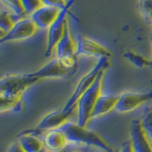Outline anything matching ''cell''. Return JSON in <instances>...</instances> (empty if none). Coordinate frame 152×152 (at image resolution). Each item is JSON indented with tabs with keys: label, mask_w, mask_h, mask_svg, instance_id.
<instances>
[{
	"label": "cell",
	"mask_w": 152,
	"mask_h": 152,
	"mask_svg": "<svg viewBox=\"0 0 152 152\" xmlns=\"http://www.w3.org/2000/svg\"><path fill=\"white\" fill-rule=\"evenodd\" d=\"M60 129L66 134L70 144L85 145L96 147L99 150L115 152V150L96 132L88 130L86 126H81L77 123L68 122L63 126H61Z\"/></svg>",
	"instance_id": "obj_1"
},
{
	"label": "cell",
	"mask_w": 152,
	"mask_h": 152,
	"mask_svg": "<svg viewBox=\"0 0 152 152\" xmlns=\"http://www.w3.org/2000/svg\"><path fill=\"white\" fill-rule=\"evenodd\" d=\"M102 72L98 76L96 81L91 85L87 91H85L79 98L76 104L77 110V124L81 126H86L88 122L91 119L93 109L98 98L102 95V85H103Z\"/></svg>",
	"instance_id": "obj_2"
},
{
	"label": "cell",
	"mask_w": 152,
	"mask_h": 152,
	"mask_svg": "<svg viewBox=\"0 0 152 152\" xmlns=\"http://www.w3.org/2000/svg\"><path fill=\"white\" fill-rule=\"evenodd\" d=\"M78 66L77 56H69L64 58H56L50 61L35 72H31V76L38 80L43 78H61L68 77L73 74Z\"/></svg>",
	"instance_id": "obj_3"
},
{
	"label": "cell",
	"mask_w": 152,
	"mask_h": 152,
	"mask_svg": "<svg viewBox=\"0 0 152 152\" xmlns=\"http://www.w3.org/2000/svg\"><path fill=\"white\" fill-rule=\"evenodd\" d=\"M108 66H109V58L104 57V58L98 60V62L95 64L93 68L90 69L88 73H86L83 77L80 79L78 84L76 85L71 96L68 99V101L65 104V106L63 107L64 110L69 111L76 108V104H77L81 95L85 91H87V90L91 87V85L96 81L98 76L102 72H104V71L108 68Z\"/></svg>",
	"instance_id": "obj_4"
},
{
	"label": "cell",
	"mask_w": 152,
	"mask_h": 152,
	"mask_svg": "<svg viewBox=\"0 0 152 152\" xmlns=\"http://www.w3.org/2000/svg\"><path fill=\"white\" fill-rule=\"evenodd\" d=\"M37 81L39 80L31 76V73L4 76L0 81V95L23 96L24 92Z\"/></svg>",
	"instance_id": "obj_5"
},
{
	"label": "cell",
	"mask_w": 152,
	"mask_h": 152,
	"mask_svg": "<svg viewBox=\"0 0 152 152\" xmlns=\"http://www.w3.org/2000/svg\"><path fill=\"white\" fill-rule=\"evenodd\" d=\"M73 2V0H69L66 7L61 10L58 17L47 30V47L45 51L46 56H50L52 53V51L55 50L57 44L61 40V38L63 37L66 28L69 25L68 16Z\"/></svg>",
	"instance_id": "obj_6"
},
{
	"label": "cell",
	"mask_w": 152,
	"mask_h": 152,
	"mask_svg": "<svg viewBox=\"0 0 152 152\" xmlns=\"http://www.w3.org/2000/svg\"><path fill=\"white\" fill-rule=\"evenodd\" d=\"M75 109L69 110V111H66L62 108L60 110L50 112L49 114H47V115L42 119L41 122L38 124L36 127L32 128V129L24 130L21 133L38 135L43 132H48L53 129H59L61 126H63L66 123L69 122V119L72 115V113Z\"/></svg>",
	"instance_id": "obj_7"
},
{
	"label": "cell",
	"mask_w": 152,
	"mask_h": 152,
	"mask_svg": "<svg viewBox=\"0 0 152 152\" xmlns=\"http://www.w3.org/2000/svg\"><path fill=\"white\" fill-rule=\"evenodd\" d=\"M152 100V90L148 92H124L118 98L115 110L119 113H127Z\"/></svg>",
	"instance_id": "obj_8"
},
{
	"label": "cell",
	"mask_w": 152,
	"mask_h": 152,
	"mask_svg": "<svg viewBox=\"0 0 152 152\" xmlns=\"http://www.w3.org/2000/svg\"><path fill=\"white\" fill-rule=\"evenodd\" d=\"M38 30L37 26L31 20V17H24L15 23V25L6 35L1 37L0 42L19 41L31 38L36 33Z\"/></svg>",
	"instance_id": "obj_9"
},
{
	"label": "cell",
	"mask_w": 152,
	"mask_h": 152,
	"mask_svg": "<svg viewBox=\"0 0 152 152\" xmlns=\"http://www.w3.org/2000/svg\"><path fill=\"white\" fill-rule=\"evenodd\" d=\"M77 42V50H76V54L77 55H87V56H93L101 59L104 57L109 58L111 56V52L109 51L107 48H104L98 42L90 39L86 36H78L76 38Z\"/></svg>",
	"instance_id": "obj_10"
},
{
	"label": "cell",
	"mask_w": 152,
	"mask_h": 152,
	"mask_svg": "<svg viewBox=\"0 0 152 152\" xmlns=\"http://www.w3.org/2000/svg\"><path fill=\"white\" fill-rule=\"evenodd\" d=\"M129 141L134 152H152V142L146 135L141 120L132 121Z\"/></svg>",
	"instance_id": "obj_11"
},
{
	"label": "cell",
	"mask_w": 152,
	"mask_h": 152,
	"mask_svg": "<svg viewBox=\"0 0 152 152\" xmlns=\"http://www.w3.org/2000/svg\"><path fill=\"white\" fill-rule=\"evenodd\" d=\"M60 12V9L43 5L35 12H33L30 17L38 28H47L48 30L51 24L55 21V19L58 17Z\"/></svg>",
	"instance_id": "obj_12"
},
{
	"label": "cell",
	"mask_w": 152,
	"mask_h": 152,
	"mask_svg": "<svg viewBox=\"0 0 152 152\" xmlns=\"http://www.w3.org/2000/svg\"><path fill=\"white\" fill-rule=\"evenodd\" d=\"M42 140L45 149L49 152H57L69 145L68 138L60 128L46 132Z\"/></svg>",
	"instance_id": "obj_13"
},
{
	"label": "cell",
	"mask_w": 152,
	"mask_h": 152,
	"mask_svg": "<svg viewBox=\"0 0 152 152\" xmlns=\"http://www.w3.org/2000/svg\"><path fill=\"white\" fill-rule=\"evenodd\" d=\"M77 50V42L76 39L71 34L69 26L68 25L66 28V31L63 37L57 44L55 48L56 57L57 58H64L69 56H77L76 54Z\"/></svg>",
	"instance_id": "obj_14"
},
{
	"label": "cell",
	"mask_w": 152,
	"mask_h": 152,
	"mask_svg": "<svg viewBox=\"0 0 152 152\" xmlns=\"http://www.w3.org/2000/svg\"><path fill=\"white\" fill-rule=\"evenodd\" d=\"M118 98L119 96L102 94L97 100L91 117L95 118V117L103 116L112 111L113 109L115 110L117 103H118Z\"/></svg>",
	"instance_id": "obj_15"
},
{
	"label": "cell",
	"mask_w": 152,
	"mask_h": 152,
	"mask_svg": "<svg viewBox=\"0 0 152 152\" xmlns=\"http://www.w3.org/2000/svg\"><path fill=\"white\" fill-rule=\"evenodd\" d=\"M17 141L26 152H39L45 148L43 140L37 135L20 133Z\"/></svg>",
	"instance_id": "obj_16"
},
{
	"label": "cell",
	"mask_w": 152,
	"mask_h": 152,
	"mask_svg": "<svg viewBox=\"0 0 152 152\" xmlns=\"http://www.w3.org/2000/svg\"><path fill=\"white\" fill-rule=\"evenodd\" d=\"M20 19H22V17L15 14L10 9L6 10L2 8L1 12H0V28H1V31L6 35L15 25V23Z\"/></svg>",
	"instance_id": "obj_17"
},
{
	"label": "cell",
	"mask_w": 152,
	"mask_h": 152,
	"mask_svg": "<svg viewBox=\"0 0 152 152\" xmlns=\"http://www.w3.org/2000/svg\"><path fill=\"white\" fill-rule=\"evenodd\" d=\"M23 96H5L0 95V111H10L13 110L19 107Z\"/></svg>",
	"instance_id": "obj_18"
},
{
	"label": "cell",
	"mask_w": 152,
	"mask_h": 152,
	"mask_svg": "<svg viewBox=\"0 0 152 152\" xmlns=\"http://www.w3.org/2000/svg\"><path fill=\"white\" fill-rule=\"evenodd\" d=\"M2 3L8 9H10L12 12H13L20 17L24 18V16L27 15L21 0H2Z\"/></svg>",
	"instance_id": "obj_19"
},
{
	"label": "cell",
	"mask_w": 152,
	"mask_h": 152,
	"mask_svg": "<svg viewBox=\"0 0 152 152\" xmlns=\"http://www.w3.org/2000/svg\"><path fill=\"white\" fill-rule=\"evenodd\" d=\"M124 56L126 57L127 60H129L133 65H135L136 66H139V68H145V66H148L149 60L145 59V57H142L140 54H137L135 52L132 51H128L126 52Z\"/></svg>",
	"instance_id": "obj_20"
},
{
	"label": "cell",
	"mask_w": 152,
	"mask_h": 152,
	"mask_svg": "<svg viewBox=\"0 0 152 152\" xmlns=\"http://www.w3.org/2000/svg\"><path fill=\"white\" fill-rule=\"evenodd\" d=\"M144 129L148 136L150 141H152V107H150L145 114L141 120Z\"/></svg>",
	"instance_id": "obj_21"
},
{
	"label": "cell",
	"mask_w": 152,
	"mask_h": 152,
	"mask_svg": "<svg viewBox=\"0 0 152 152\" xmlns=\"http://www.w3.org/2000/svg\"><path fill=\"white\" fill-rule=\"evenodd\" d=\"M21 2L24 9H25L27 15L28 14L31 15L33 12H35L37 9L43 6L41 0H21Z\"/></svg>",
	"instance_id": "obj_22"
},
{
	"label": "cell",
	"mask_w": 152,
	"mask_h": 152,
	"mask_svg": "<svg viewBox=\"0 0 152 152\" xmlns=\"http://www.w3.org/2000/svg\"><path fill=\"white\" fill-rule=\"evenodd\" d=\"M139 6L142 15L152 22V0H140Z\"/></svg>",
	"instance_id": "obj_23"
},
{
	"label": "cell",
	"mask_w": 152,
	"mask_h": 152,
	"mask_svg": "<svg viewBox=\"0 0 152 152\" xmlns=\"http://www.w3.org/2000/svg\"><path fill=\"white\" fill-rule=\"evenodd\" d=\"M41 1L44 6L53 7V8L62 10L65 7H66V5L69 4V0H41Z\"/></svg>",
	"instance_id": "obj_24"
},
{
	"label": "cell",
	"mask_w": 152,
	"mask_h": 152,
	"mask_svg": "<svg viewBox=\"0 0 152 152\" xmlns=\"http://www.w3.org/2000/svg\"><path fill=\"white\" fill-rule=\"evenodd\" d=\"M8 152H26V151L23 149V147L18 142V141H16V142H14L13 144H12L11 145H10Z\"/></svg>",
	"instance_id": "obj_25"
},
{
	"label": "cell",
	"mask_w": 152,
	"mask_h": 152,
	"mask_svg": "<svg viewBox=\"0 0 152 152\" xmlns=\"http://www.w3.org/2000/svg\"><path fill=\"white\" fill-rule=\"evenodd\" d=\"M120 152H134V151H133V148H132L131 142H130V141L126 142L125 144L123 145V146H122V148H121Z\"/></svg>",
	"instance_id": "obj_26"
},
{
	"label": "cell",
	"mask_w": 152,
	"mask_h": 152,
	"mask_svg": "<svg viewBox=\"0 0 152 152\" xmlns=\"http://www.w3.org/2000/svg\"><path fill=\"white\" fill-rule=\"evenodd\" d=\"M77 149L78 148H76L74 144H70V142H69V145L68 146H66L65 148L61 149V150L57 151V152H74L75 150H77Z\"/></svg>",
	"instance_id": "obj_27"
},
{
	"label": "cell",
	"mask_w": 152,
	"mask_h": 152,
	"mask_svg": "<svg viewBox=\"0 0 152 152\" xmlns=\"http://www.w3.org/2000/svg\"><path fill=\"white\" fill-rule=\"evenodd\" d=\"M148 66H149V68H152V60H149V63H148Z\"/></svg>",
	"instance_id": "obj_28"
},
{
	"label": "cell",
	"mask_w": 152,
	"mask_h": 152,
	"mask_svg": "<svg viewBox=\"0 0 152 152\" xmlns=\"http://www.w3.org/2000/svg\"><path fill=\"white\" fill-rule=\"evenodd\" d=\"M39 152H49V151H48L47 149H45V148H44V149H42V150H40Z\"/></svg>",
	"instance_id": "obj_29"
},
{
	"label": "cell",
	"mask_w": 152,
	"mask_h": 152,
	"mask_svg": "<svg viewBox=\"0 0 152 152\" xmlns=\"http://www.w3.org/2000/svg\"><path fill=\"white\" fill-rule=\"evenodd\" d=\"M74 152H85V151H83V150H81V149H77V150H75Z\"/></svg>",
	"instance_id": "obj_30"
},
{
	"label": "cell",
	"mask_w": 152,
	"mask_h": 152,
	"mask_svg": "<svg viewBox=\"0 0 152 152\" xmlns=\"http://www.w3.org/2000/svg\"><path fill=\"white\" fill-rule=\"evenodd\" d=\"M97 152H108V151H106V150H98Z\"/></svg>",
	"instance_id": "obj_31"
},
{
	"label": "cell",
	"mask_w": 152,
	"mask_h": 152,
	"mask_svg": "<svg viewBox=\"0 0 152 152\" xmlns=\"http://www.w3.org/2000/svg\"><path fill=\"white\" fill-rule=\"evenodd\" d=\"M150 38H151V45H152V31H151V37Z\"/></svg>",
	"instance_id": "obj_32"
},
{
	"label": "cell",
	"mask_w": 152,
	"mask_h": 152,
	"mask_svg": "<svg viewBox=\"0 0 152 152\" xmlns=\"http://www.w3.org/2000/svg\"><path fill=\"white\" fill-rule=\"evenodd\" d=\"M151 83H152V81H151Z\"/></svg>",
	"instance_id": "obj_33"
},
{
	"label": "cell",
	"mask_w": 152,
	"mask_h": 152,
	"mask_svg": "<svg viewBox=\"0 0 152 152\" xmlns=\"http://www.w3.org/2000/svg\"><path fill=\"white\" fill-rule=\"evenodd\" d=\"M151 142H152V141H151Z\"/></svg>",
	"instance_id": "obj_34"
}]
</instances>
